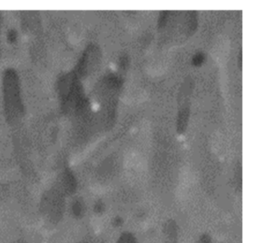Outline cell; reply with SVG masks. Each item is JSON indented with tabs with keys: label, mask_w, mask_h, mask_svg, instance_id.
I'll use <instances>...</instances> for the list:
<instances>
[{
	"label": "cell",
	"mask_w": 255,
	"mask_h": 243,
	"mask_svg": "<svg viewBox=\"0 0 255 243\" xmlns=\"http://www.w3.org/2000/svg\"><path fill=\"white\" fill-rule=\"evenodd\" d=\"M20 77L14 69L8 68L2 76V95L7 119L16 121L24 111Z\"/></svg>",
	"instance_id": "cell-1"
},
{
	"label": "cell",
	"mask_w": 255,
	"mask_h": 243,
	"mask_svg": "<svg viewBox=\"0 0 255 243\" xmlns=\"http://www.w3.org/2000/svg\"><path fill=\"white\" fill-rule=\"evenodd\" d=\"M163 243H179V226L174 219L165 221L162 226Z\"/></svg>",
	"instance_id": "cell-2"
},
{
	"label": "cell",
	"mask_w": 255,
	"mask_h": 243,
	"mask_svg": "<svg viewBox=\"0 0 255 243\" xmlns=\"http://www.w3.org/2000/svg\"><path fill=\"white\" fill-rule=\"evenodd\" d=\"M116 243H138L135 234L130 231H124L119 235Z\"/></svg>",
	"instance_id": "cell-3"
},
{
	"label": "cell",
	"mask_w": 255,
	"mask_h": 243,
	"mask_svg": "<svg viewBox=\"0 0 255 243\" xmlns=\"http://www.w3.org/2000/svg\"><path fill=\"white\" fill-rule=\"evenodd\" d=\"M197 243H213V240L208 233H204L200 236Z\"/></svg>",
	"instance_id": "cell-4"
},
{
	"label": "cell",
	"mask_w": 255,
	"mask_h": 243,
	"mask_svg": "<svg viewBox=\"0 0 255 243\" xmlns=\"http://www.w3.org/2000/svg\"><path fill=\"white\" fill-rule=\"evenodd\" d=\"M95 213L98 214H102L105 212L106 205L102 201H98V202L95 204V208H94Z\"/></svg>",
	"instance_id": "cell-5"
},
{
	"label": "cell",
	"mask_w": 255,
	"mask_h": 243,
	"mask_svg": "<svg viewBox=\"0 0 255 243\" xmlns=\"http://www.w3.org/2000/svg\"><path fill=\"white\" fill-rule=\"evenodd\" d=\"M124 223H125V221H124L123 218L120 216H116V217L113 218V221H112V224L116 228L123 226Z\"/></svg>",
	"instance_id": "cell-6"
},
{
	"label": "cell",
	"mask_w": 255,
	"mask_h": 243,
	"mask_svg": "<svg viewBox=\"0 0 255 243\" xmlns=\"http://www.w3.org/2000/svg\"><path fill=\"white\" fill-rule=\"evenodd\" d=\"M17 34L15 32V31L14 30H11L10 31L9 34H8V39H9V41L12 42L14 43V41H16L17 40Z\"/></svg>",
	"instance_id": "cell-7"
},
{
	"label": "cell",
	"mask_w": 255,
	"mask_h": 243,
	"mask_svg": "<svg viewBox=\"0 0 255 243\" xmlns=\"http://www.w3.org/2000/svg\"><path fill=\"white\" fill-rule=\"evenodd\" d=\"M1 25H2V14H1V12H0V30H1Z\"/></svg>",
	"instance_id": "cell-8"
},
{
	"label": "cell",
	"mask_w": 255,
	"mask_h": 243,
	"mask_svg": "<svg viewBox=\"0 0 255 243\" xmlns=\"http://www.w3.org/2000/svg\"></svg>",
	"instance_id": "cell-9"
}]
</instances>
